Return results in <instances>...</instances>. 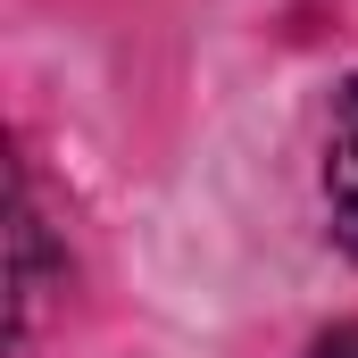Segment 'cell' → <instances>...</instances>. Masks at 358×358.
<instances>
[{
	"label": "cell",
	"instance_id": "1",
	"mask_svg": "<svg viewBox=\"0 0 358 358\" xmlns=\"http://www.w3.org/2000/svg\"><path fill=\"white\" fill-rule=\"evenodd\" d=\"M325 217H334V242L358 259V84L334 108V134H325Z\"/></svg>",
	"mask_w": 358,
	"mask_h": 358
},
{
	"label": "cell",
	"instance_id": "2",
	"mask_svg": "<svg viewBox=\"0 0 358 358\" xmlns=\"http://www.w3.org/2000/svg\"><path fill=\"white\" fill-rule=\"evenodd\" d=\"M42 292H50V267H42V208H34V183H17V342L34 334L42 317Z\"/></svg>",
	"mask_w": 358,
	"mask_h": 358
},
{
	"label": "cell",
	"instance_id": "3",
	"mask_svg": "<svg viewBox=\"0 0 358 358\" xmlns=\"http://www.w3.org/2000/svg\"><path fill=\"white\" fill-rule=\"evenodd\" d=\"M308 358H358V317H350V325H334V334H317Z\"/></svg>",
	"mask_w": 358,
	"mask_h": 358
}]
</instances>
